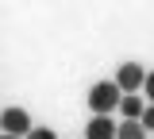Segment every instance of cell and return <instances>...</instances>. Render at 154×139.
<instances>
[{
    "mask_svg": "<svg viewBox=\"0 0 154 139\" xmlns=\"http://www.w3.org/2000/svg\"><path fill=\"white\" fill-rule=\"evenodd\" d=\"M119 100H123V89L112 81H96L93 89H89V108H93V116H112L116 108H119Z\"/></svg>",
    "mask_w": 154,
    "mask_h": 139,
    "instance_id": "6da1fadb",
    "label": "cell"
},
{
    "mask_svg": "<svg viewBox=\"0 0 154 139\" xmlns=\"http://www.w3.org/2000/svg\"><path fill=\"white\" fill-rule=\"evenodd\" d=\"M116 85H119L123 93H139V89L146 85V70H143L139 62H123V66L116 70Z\"/></svg>",
    "mask_w": 154,
    "mask_h": 139,
    "instance_id": "7a4b0ae2",
    "label": "cell"
},
{
    "mask_svg": "<svg viewBox=\"0 0 154 139\" xmlns=\"http://www.w3.org/2000/svg\"><path fill=\"white\" fill-rule=\"evenodd\" d=\"M0 128H4V135H23V139L35 131V128H31V116H27L23 108H16V104H12V108H4Z\"/></svg>",
    "mask_w": 154,
    "mask_h": 139,
    "instance_id": "3957f363",
    "label": "cell"
},
{
    "mask_svg": "<svg viewBox=\"0 0 154 139\" xmlns=\"http://www.w3.org/2000/svg\"><path fill=\"white\" fill-rule=\"evenodd\" d=\"M85 139H119V124L112 116H93L85 128Z\"/></svg>",
    "mask_w": 154,
    "mask_h": 139,
    "instance_id": "277c9868",
    "label": "cell"
},
{
    "mask_svg": "<svg viewBox=\"0 0 154 139\" xmlns=\"http://www.w3.org/2000/svg\"><path fill=\"white\" fill-rule=\"evenodd\" d=\"M119 108H123V120H143V112H146V100H139L135 93H123Z\"/></svg>",
    "mask_w": 154,
    "mask_h": 139,
    "instance_id": "5b68a950",
    "label": "cell"
},
{
    "mask_svg": "<svg viewBox=\"0 0 154 139\" xmlns=\"http://www.w3.org/2000/svg\"><path fill=\"white\" fill-rule=\"evenodd\" d=\"M119 139H146L143 120H123V124H119Z\"/></svg>",
    "mask_w": 154,
    "mask_h": 139,
    "instance_id": "8992f818",
    "label": "cell"
},
{
    "mask_svg": "<svg viewBox=\"0 0 154 139\" xmlns=\"http://www.w3.org/2000/svg\"><path fill=\"white\" fill-rule=\"evenodd\" d=\"M143 128L154 131V104H146V112H143Z\"/></svg>",
    "mask_w": 154,
    "mask_h": 139,
    "instance_id": "52a82bcc",
    "label": "cell"
},
{
    "mask_svg": "<svg viewBox=\"0 0 154 139\" xmlns=\"http://www.w3.org/2000/svg\"><path fill=\"white\" fill-rule=\"evenodd\" d=\"M27 139H58V135H54V131H50V128H35V131H31V135H27Z\"/></svg>",
    "mask_w": 154,
    "mask_h": 139,
    "instance_id": "ba28073f",
    "label": "cell"
},
{
    "mask_svg": "<svg viewBox=\"0 0 154 139\" xmlns=\"http://www.w3.org/2000/svg\"><path fill=\"white\" fill-rule=\"evenodd\" d=\"M143 89H146V97H150V104H154V74H146V85H143Z\"/></svg>",
    "mask_w": 154,
    "mask_h": 139,
    "instance_id": "9c48e42d",
    "label": "cell"
},
{
    "mask_svg": "<svg viewBox=\"0 0 154 139\" xmlns=\"http://www.w3.org/2000/svg\"><path fill=\"white\" fill-rule=\"evenodd\" d=\"M4 139H23V135H4Z\"/></svg>",
    "mask_w": 154,
    "mask_h": 139,
    "instance_id": "30bf717a",
    "label": "cell"
}]
</instances>
